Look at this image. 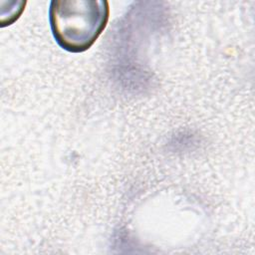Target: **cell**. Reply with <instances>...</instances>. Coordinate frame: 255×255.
Returning a JSON list of instances; mask_svg holds the SVG:
<instances>
[{
  "mask_svg": "<svg viewBox=\"0 0 255 255\" xmlns=\"http://www.w3.org/2000/svg\"><path fill=\"white\" fill-rule=\"evenodd\" d=\"M109 14L106 0H53L49 8L52 34L64 50L85 52L106 28Z\"/></svg>",
  "mask_w": 255,
  "mask_h": 255,
  "instance_id": "1",
  "label": "cell"
}]
</instances>
